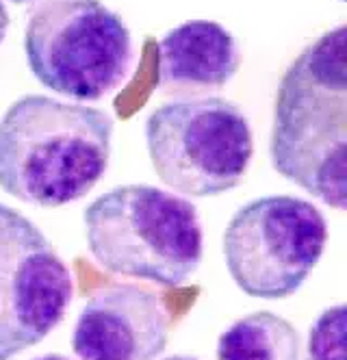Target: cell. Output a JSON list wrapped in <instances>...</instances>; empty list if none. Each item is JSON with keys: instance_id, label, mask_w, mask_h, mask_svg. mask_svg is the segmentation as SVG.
Segmentation results:
<instances>
[{"instance_id": "cell-1", "label": "cell", "mask_w": 347, "mask_h": 360, "mask_svg": "<svg viewBox=\"0 0 347 360\" xmlns=\"http://www.w3.org/2000/svg\"><path fill=\"white\" fill-rule=\"evenodd\" d=\"M274 169L336 211L347 204V29L310 41L284 72L274 105Z\"/></svg>"}, {"instance_id": "cell-2", "label": "cell", "mask_w": 347, "mask_h": 360, "mask_svg": "<svg viewBox=\"0 0 347 360\" xmlns=\"http://www.w3.org/2000/svg\"><path fill=\"white\" fill-rule=\"evenodd\" d=\"M113 117L48 96L15 100L0 120V189L42 209L85 198L111 159Z\"/></svg>"}, {"instance_id": "cell-3", "label": "cell", "mask_w": 347, "mask_h": 360, "mask_svg": "<svg viewBox=\"0 0 347 360\" xmlns=\"http://www.w3.org/2000/svg\"><path fill=\"white\" fill-rule=\"evenodd\" d=\"M96 263L118 276L176 289L202 263V224L189 200L150 185H124L85 211Z\"/></svg>"}, {"instance_id": "cell-4", "label": "cell", "mask_w": 347, "mask_h": 360, "mask_svg": "<svg viewBox=\"0 0 347 360\" xmlns=\"http://www.w3.org/2000/svg\"><path fill=\"white\" fill-rule=\"evenodd\" d=\"M150 163L163 183L191 198H213L241 185L254 137L250 120L220 96L178 98L146 120Z\"/></svg>"}, {"instance_id": "cell-5", "label": "cell", "mask_w": 347, "mask_h": 360, "mask_svg": "<svg viewBox=\"0 0 347 360\" xmlns=\"http://www.w3.org/2000/svg\"><path fill=\"white\" fill-rule=\"evenodd\" d=\"M24 53L44 87L96 102L126 79L132 37L126 22L100 0H46L26 22Z\"/></svg>"}, {"instance_id": "cell-6", "label": "cell", "mask_w": 347, "mask_h": 360, "mask_svg": "<svg viewBox=\"0 0 347 360\" xmlns=\"http://www.w3.org/2000/svg\"><path fill=\"white\" fill-rule=\"evenodd\" d=\"M328 241L326 217L296 195H265L239 209L224 233V259L250 297L282 300L306 282Z\"/></svg>"}, {"instance_id": "cell-7", "label": "cell", "mask_w": 347, "mask_h": 360, "mask_svg": "<svg viewBox=\"0 0 347 360\" xmlns=\"http://www.w3.org/2000/svg\"><path fill=\"white\" fill-rule=\"evenodd\" d=\"M74 295V282L42 230L0 204V360L42 343Z\"/></svg>"}, {"instance_id": "cell-8", "label": "cell", "mask_w": 347, "mask_h": 360, "mask_svg": "<svg viewBox=\"0 0 347 360\" xmlns=\"http://www.w3.org/2000/svg\"><path fill=\"white\" fill-rule=\"evenodd\" d=\"M174 326L161 293L132 282H113L85 302L72 349L81 360H156Z\"/></svg>"}, {"instance_id": "cell-9", "label": "cell", "mask_w": 347, "mask_h": 360, "mask_svg": "<svg viewBox=\"0 0 347 360\" xmlns=\"http://www.w3.org/2000/svg\"><path fill=\"white\" fill-rule=\"evenodd\" d=\"M241 68L239 44L213 20H189L158 41V89L198 98L224 89Z\"/></svg>"}, {"instance_id": "cell-10", "label": "cell", "mask_w": 347, "mask_h": 360, "mask_svg": "<svg viewBox=\"0 0 347 360\" xmlns=\"http://www.w3.org/2000/svg\"><path fill=\"white\" fill-rule=\"evenodd\" d=\"M300 334L284 317L258 311L234 321L217 341V360H300Z\"/></svg>"}, {"instance_id": "cell-11", "label": "cell", "mask_w": 347, "mask_h": 360, "mask_svg": "<svg viewBox=\"0 0 347 360\" xmlns=\"http://www.w3.org/2000/svg\"><path fill=\"white\" fill-rule=\"evenodd\" d=\"M347 315L345 304L330 306L317 317L308 332L306 360H345Z\"/></svg>"}, {"instance_id": "cell-12", "label": "cell", "mask_w": 347, "mask_h": 360, "mask_svg": "<svg viewBox=\"0 0 347 360\" xmlns=\"http://www.w3.org/2000/svg\"><path fill=\"white\" fill-rule=\"evenodd\" d=\"M9 11H7V7L3 5V0H0V44L5 41V37H7V31H9Z\"/></svg>"}, {"instance_id": "cell-13", "label": "cell", "mask_w": 347, "mask_h": 360, "mask_svg": "<svg viewBox=\"0 0 347 360\" xmlns=\"http://www.w3.org/2000/svg\"><path fill=\"white\" fill-rule=\"evenodd\" d=\"M35 360H70V358L59 356V354H46V356H42V358H35Z\"/></svg>"}, {"instance_id": "cell-14", "label": "cell", "mask_w": 347, "mask_h": 360, "mask_svg": "<svg viewBox=\"0 0 347 360\" xmlns=\"http://www.w3.org/2000/svg\"><path fill=\"white\" fill-rule=\"evenodd\" d=\"M165 360H196V358H191V356H170Z\"/></svg>"}, {"instance_id": "cell-15", "label": "cell", "mask_w": 347, "mask_h": 360, "mask_svg": "<svg viewBox=\"0 0 347 360\" xmlns=\"http://www.w3.org/2000/svg\"><path fill=\"white\" fill-rule=\"evenodd\" d=\"M13 5H24V3H33V0H11Z\"/></svg>"}]
</instances>
